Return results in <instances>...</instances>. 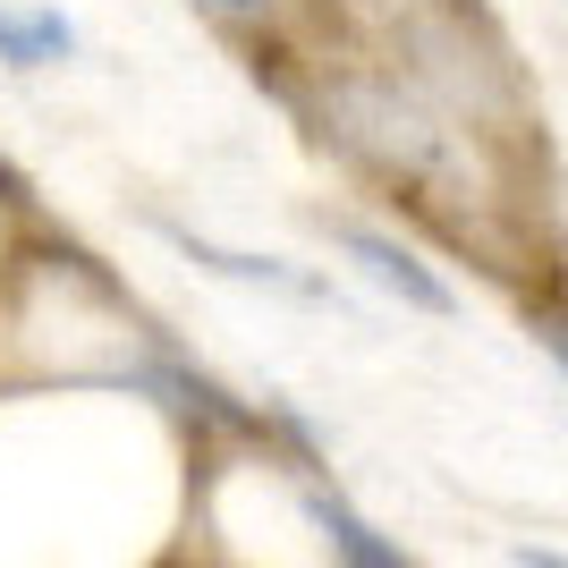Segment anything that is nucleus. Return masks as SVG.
I'll return each instance as SVG.
<instances>
[{
	"mask_svg": "<svg viewBox=\"0 0 568 568\" xmlns=\"http://www.w3.org/2000/svg\"><path fill=\"white\" fill-rule=\"evenodd\" d=\"M332 119H339V136H348L356 153H374L382 170H399V179H442L450 128H442V119H425L416 102H399L390 85H339Z\"/></svg>",
	"mask_w": 568,
	"mask_h": 568,
	"instance_id": "f257e3e1",
	"label": "nucleus"
},
{
	"mask_svg": "<svg viewBox=\"0 0 568 568\" xmlns=\"http://www.w3.org/2000/svg\"><path fill=\"white\" fill-rule=\"evenodd\" d=\"M339 246H348V255H356V272H365L374 288H390L399 306H416V314H450V306H458V297H450V281H433V272H425L416 255H407L399 237H382V230H339Z\"/></svg>",
	"mask_w": 568,
	"mask_h": 568,
	"instance_id": "f03ea898",
	"label": "nucleus"
},
{
	"mask_svg": "<svg viewBox=\"0 0 568 568\" xmlns=\"http://www.w3.org/2000/svg\"><path fill=\"white\" fill-rule=\"evenodd\" d=\"M0 60L18 77L51 69V60H77V26L60 9H18V0H0Z\"/></svg>",
	"mask_w": 568,
	"mask_h": 568,
	"instance_id": "7ed1b4c3",
	"label": "nucleus"
},
{
	"mask_svg": "<svg viewBox=\"0 0 568 568\" xmlns=\"http://www.w3.org/2000/svg\"><path fill=\"white\" fill-rule=\"evenodd\" d=\"M179 246H187L204 272H221V281H246V288H281V297H323V281H306V272H288L281 255H230V246H213V237H195V230H179V221H162Z\"/></svg>",
	"mask_w": 568,
	"mask_h": 568,
	"instance_id": "20e7f679",
	"label": "nucleus"
},
{
	"mask_svg": "<svg viewBox=\"0 0 568 568\" xmlns=\"http://www.w3.org/2000/svg\"><path fill=\"white\" fill-rule=\"evenodd\" d=\"M314 518H323V535H332L348 560H365V568H399V560H407L399 544H382V535L356 518V509H339V500H323V493H314Z\"/></svg>",
	"mask_w": 568,
	"mask_h": 568,
	"instance_id": "39448f33",
	"label": "nucleus"
},
{
	"mask_svg": "<svg viewBox=\"0 0 568 568\" xmlns=\"http://www.w3.org/2000/svg\"><path fill=\"white\" fill-rule=\"evenodd\" d=\"M221 9H263V0H221Z\"/></svg>",
	"mask_w": 568,
	"mask_h": 568,
	"instance_id": "423d86ee",
	"label": "nucleus"
}]
</instances>
